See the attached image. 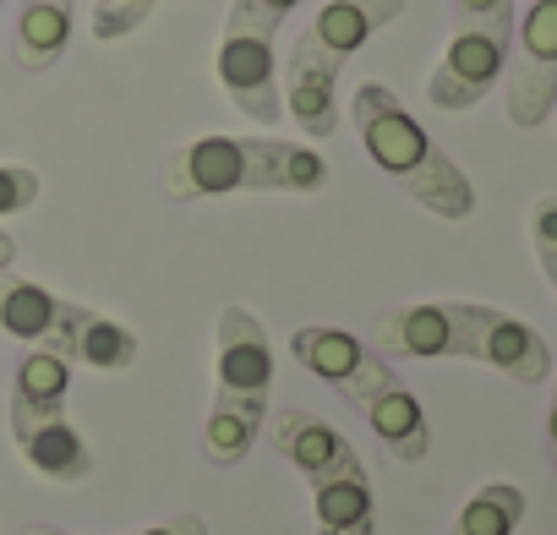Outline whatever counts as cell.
Masks as SVG:
<instances>
[{
  "label": "cell",
  "instance_id": "cell-1",
  "mask_svg": "<svg viewBox=\"0 0 557 535\" xmlns=\"http://www.w3.org/2000/svg\"><path fill=\"white\" fill-rule=\"evenodd\" d=\"M377 356L399 361H481L513 383H546L552 350L546 339L519 323L513 312L475 307V301H421L394 307L377 323Z\"/></svg>",
  "mask_w": 557,
  "mask_h": 535
},
{
  "label": "cell",
  "instance_id": "cell-2",
  "mask_svg": "<svg viewBox=\"0 0 557 535\" xmlns=\"http://www.w3.org/2000/svg\"><path fill=\"white\" fill-rule=\"evenodd\" d=\"M350 126L367 148V159L399 181L426 213L437 219H470L475 213V186L470 175L432 142V132L399 104L394 88L383 83H361L356 99H350Z\"/></svg>",
  "mask_w": 557,
  "mask_h": 535
},
{
  "label": "cell",
  "instance_id": "cell-3",
  "mask_svg": "<svg viewBox=\"0 0 557 535\" xmlns=\"http://www.w3.org/2000/svg\"><path fill=\"white\" fill-rule=\"evenodd\" d=\"M323 186H329V159L318 148L278 137H197L164 170L170 202H202L235 191H323Z\"/></svg>",
  "mask_w": 557,
  "mask_h": 535
},
{
  "label": "cell",
  "instance_id": "cell-4",
  "mask_svg": "<svg viewBox=\"0 0 557 535\" xmlns=\"http://www.w3.org/2000/svg\"><path fill=\"white\" fill-rule=\"evenodd\" d=\"M213 410L202 426V453L208 464H240L257 443V426L268 415V394H273V345L257 312L246 307H224L219 328H213Z\"/></svg>",
  "mask_w": 557,
  "mask_h": 535
},
{
  "label": "cell",
  "instance_id": "cell-5",
  "mask_svg": "<svg viewBox=\"0 0 557 535\" xmlns=\"http://www.w3.org/2000/svg\"><path fill=\"white\" fill-rule=\"evenodd\" d=\"M0 334L23 339L28 350H50L88 372H126L137 361V334L94 307H77L34 279L0 274Z\"/></svg>",
  "mask_w": 557,
  "mask_h": 535
},
{
  "label": "cell",
  "instance_id": "cell-6",
  "mask_svg": "<svg viewBox=\"0 0 557 535\" xmlns=\"http://www.w3.org/2000/svg\"><path fill=\"white\" fill-rule=\"evenodd\" d=\"M301 7V0H235L224 34H219V88L230 94V104L257 121L273 126L285 115V99H278V66H273V34L285 28V17Z\"/></svg>",
  "mask_w": 557,
  "mask_h": 535
},
{
  "label": "cell",
  "instance_id": "cell-7",
  "mask_svg": "<svg viewBox=\"0 0 557 535\" xmlns=\"http://www.w3.org/2000/svg\"><path fill=\"white\" fill-rule=\"evenodd\" d=\"M508 121L519 132L541 126L557 104V0H530L508 39Z\"/></svg>",
  "mask_w": 557,
  "mask_h": 535
},
{
  "label": "cell",
  "instance_id": "cell-8",
  "mask_svg": "<svg viewBox=\"0 0 557 535\" xmlns=\"http://www.w3.org/2000/svg\"><path fill=\"white\" fill-rule=\"evenodd\" d=\"M508 39L513 28H454L437 72L426 77L432 110H475L508 66Z\"/></svg>",
  "mask_w": 557,
  "mask_h": 535
},
{
  "label": "cell",
  "instance_id": "cell-9",
  "mask_svg": "<svg viewBox=\"0 0 557 535\" xmlns=\"http://www.w3.org/2000/svg\"><path fill=\"white\" fill-rule=\"evenodd\" d=\"M290 356H296L318 383L339 388L356 410H361L377 388L399 383V372L388 366V356H377L372 345H361V339L345 334V328H296V334H290Z\"/></svg>",
  "mask_w": 557,
  "mask_h": 535
},
{
  "label": "cell",
  "instance_id": "cell-10",
  "mask_svg": "<svg viewBox=\"0 0 557 535\" xmlns=\"http://www.w3.org/2000/svg\"><path fill=\"white\" fill-rule=\"evenodd\" d=\"M12 437H17V453L28 459V470H39L45 481L77 486V481L94 475V453H88L83 432L72 426L66 405L12 399Z\"/></svg>",
  "mask_w": 557,
  "mask_h": 535
},
{
  "label": "cell",
  "instance_id": "cell-11",
  "mask_svg": "<svg viewBox=\"0 0 557 535\" xmlns=\"http://www.w3.org/2000/svg\"><path fill=\"white\" fill-rule=\"evenodd\" d=\"M268 443L307 475V486L323 481V475H339V470H356V464H361V453L345 443V432L329 426L323 415L301 410V405H296V410H278V415L268 421Z\"/></svg>",
  "mask_w": 557,
  "mask_h": 535
},
{
  "label": "cell",
  "instance_id": "cell-12",
  "mask_svg": "<svg viewBox=\"0 0 557 535\" xmlns=\"http://www.w3.org/2000/svg\"><path fill=\"white\" fill-rule=\"evenodd\" d=\"M399 12H405V0H329V7L312 12V23L301 28L296 45H307V50H318L323 61L345 66V61H350L372 34H383Z\"/></svg>",
  "mask_w": 557,
  "mask_h": 535
},
{
  "label": "cell",
  "instance_id": "cell-13",
  "mask_svg": "<svg viewBox=\"0 0 557 535\" xmlns=\"http://www.w3.org/2000/svg\"><path fill=\"white\" fill-rule=\"evenodd\" d=\"M285 115L307 132V137H334L339 132V66L323 61L318 50L296 45L285 61Z\"/></svg>",
  "mask_w": 557,
  "mask_h": 535
},
{
  "label": "cell",
  "instance_id": "cell-14",
  "mask_svg": "<svg viewBox=\"0 0 557 535\" xmlns=\"http://www.w3.org/2000/svg\"><path fill=\"white\" fill-rule=\"evenodd\" d=\"M361 415H367V426L377 432V443H383L399 464H421V459L432 453V426H426V410H421V399H416L405 383L377 388V394L361 405Z\"/></svg>",
  "mask_w": 557,
  "mask_h": 535
},
{
  "label": "cell",
  "instance_id": "cell-15",
  "mask_svg": "<svg viewBox=\"0 0 557 535\" xmlns=\"http://www.w3.org/2000/svg\"><path fill=\"white\" fill-rule=\"evenodd\" d=\"M312 519H318V535H372L377 530V502H372L367 464L312 481Z\"/></svg>",
  "mask_w": 557,
  "mask_h": 535
},
{
  "label": "cell",
  "instance_id": "cell-16",
  "mask_svg": "<svg viewBox=\"0 0 557 535\" xmlns=\"http://www.w3.org/2000/svg\"><path fill=\"white\" fill-rule=\"evenodd\" d=\"M17 39H12V61L23 72H50L61 66L66 45H72V0H17Z\"/></svg>",
  "mask_w": 557,
  "mask_h": 535
},
{
  "label": "cell",
  "instance_id": "cell-17",
  "mask_svg": "<svg viewBox=\"0 0 557 535\" xmlns=\"http://www.w3.org/2000/svg\"><path fill=\"white\" fill-rule=\"evenodd\" d=\"M524 519V492L513 481H486L454 519L448 535H513Z\"/></svg>",
  "mask_w": 557,
  "mask_h": 535
},
{
  "label": "cell",
  "instance_id": "cell-18",
  "mask_svg": "<svg viewBox=\"0 0 557 535\" xmlns=\"http://www.w3.org/2000/svg\"><path fill=\"white\" fill-rule=\"evenodd\" d=\"M72 394V361L50 356V350H28L17 361V377H12V399H28V405H66Z\"/></svg>",
  "mask_w": 557,
  "mask_h": 535
},
{
  "label": "cell",
  "instance_id": "cell-19",
  "mask_svg": "<svg viewBox=\"0 0 557 535\" xmlns=\"http://www.w3.org/2000/svg\"><path fill=\"white\" fill-rule=\"evenodd\" d=\"M153 12H159V0H99V7H94V39L115 45V39L137 34Z\"/></svg>",
  "mask_w": 557,
  "mask_h": 535
},
{
  "label": "cell",
  "instance_id": "cell-20",
  "mask_svg": "<svg viewBox=\"0 0 557 535\" xmlns=\"http://www.w3.org/2000/svg\"><path fill=\"white\" fill-rule=\"evenodd\" d=\"M530 246L541 257V274L557 290V197H535L530 202Z\"/></svg>",
  "mask_w": 557,
  "mask_h": 535
},
{
  "label": "cell",
  "instance_id": "cell-21",
  "mask_svg": "<svg viewBox=\"0 0 557 535\" xmlns=\"http://www.w3.org/2000/svg\"><path fill=\"white\" fill-rule=\"evenodd\" d=\"M34 202H39V175L28 164H0V219L28 213Z\"/></svg>",
  "mask_w": 557,
  "mask_h": 535
},
{
  "label": "cell",
  "instance_id": "cell-22",
  "mask_svg": "<svg viewBox=\"0 0 557 535\" xmlns=\"http://www.w3.org/2000/svg\"><path fill=\"white\" fill-rule=\"evenodd\" d=\"M454 28H513V0H454Z\"/></svg>",
  "mask_w": 557,
  "mask_h": 535
},
{
  "label": "cell",
  "instance_id": "cell-23",
  "mask_svg": "<svg viewBox=\"0 0 557 535\" xmlns=\"http://www.w3.org/2000/svg\"><path fill=\"white\" fill-rule=\"evenodd\" d=\"M23 535H72V530H55V524H28ZM132 535H208V524L197 513H175L164 524H148V530H132Z\"/></svg>",
  "mask_w": 557,
  "mask_h": 535
},
{
  "label": "cell",
  "instance_id": "cell-24",
  "mask_svg": "<svg viewBox=\"0 0 557 535\" xmlns=\"http://www.w3.org/2000/svg\"><path fill=\"white\" fill-rule=\"evenodd\" d=\"M546 453H552V470H557V383H552V410H546Z\"/></svg>",
  "mask_w": 557,
  "mask_h": 535
},
{
  "label": "cell",
  "instance_id": "cell-25",
  "mask_svg": "<svg viewBox=\"0 0 557 535\" xmlns=\"http://www.w3.org/2000/svg\"><path fill=\"white\" fill-rule=\"evenodd\" d=\"M17 262V240L7 235V229H0V274H7V268Z\"/></svg>",
  "mask_w": 557,
  "mask_h": 535
},
{
  "label": "cell",
  "instance_id": "cell-26",
  "mask_svg": "<svg viewBox=\"0 0 557 535\" xmlns=\"http://www.w3.org/2000/svg\"><path fill=\"white\" fill-rule=\"evenodd\" d=\"M0 7H7V0H0Z\"/></svg>",
  "mask_w": 557,
  "mask_h": 535
}]
</instances>
